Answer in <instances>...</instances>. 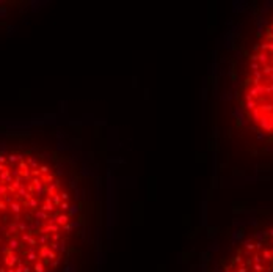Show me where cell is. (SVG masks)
<instances>
[{
  "mask_svg": "<svg viewBox=\"0 0 273 272\" xmlns=\"http://www.w3.org/2000/svg\"><path fill=\"white\" fill-rule=\"evenodd\" d=\"M86 175L58 150L6 151L0 168V272H80L89 253L71 244L22 233L19 224L61 189Z\"/></svg>",
  "mask_w": 273,
  "mask_h": 272,
  "instance_id": "6da1fadb",
  "label": "cell"
},
{
  "mask_svg": "<svg viewBox=\"0 0 273 272\" xmlns=\"http://www.w3.org/2000/svg\"><path fill=\"white\" fill-rule=\"evenodd\" d=\"M240 104L251 126L273 137V16L259 35L245 65Z\"/></svg>",
  "mask_w": 273,
  "mask_h": 272,
  "instance_id": "7a4b0ae2",
  "label": "cell"
},
{
  "mask_svg": "<svg viewBox=\"0 0 273 272\" xmlns=\"http://www.w3.org/2000/svg\"><path fill=\"white\" fill-rule=\"evenodd\" d=\"M217 272H273V224L242 239Z\"/></svg>",
  "mask_w": 273,
  "mask_h": 272,
  "instance_id": "3957f363",
  "label": "cell"
}]
</instances>
